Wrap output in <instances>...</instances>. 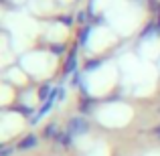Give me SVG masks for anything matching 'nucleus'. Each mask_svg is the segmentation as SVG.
<instances>
[{
  "mask_svg": "<svg viewBox=\"0 0 160 156\" xmlns=\"http://www.w3.org/2000/svg\"><path fill=\"white\" fill-rule=\"evenodd\" d=\"M53 89H55V87H53V83H51V79H49V81H45L43 83V85H41L39 87V99H41V102H47V99H49V95H51L53 93Z\"/></svg>",
  "mask_w": 160,
  "mask_h": 156,
  "instance_id": "nucleus-10",
  "label": "nucleus"
},
{
  "mask_svg": "<svg viewBox=\"0 0 160 156\" xmlns=\"http://www.w3.org/2000/svg\"><path fill=\"white\" fill-rule=\"evenodd\" d=\"M87 18H89V12H87V10H79L77 14H75V20H77L79 27H85V24H89V23H87Z\"/></svg>",
  "mask_w": 160,
  "mask_h": 156,
  "instance_id": "nucleus-13",
  "label": "nucleus"
},
{
  "mask_svg": "<svg viewBox=\"0 0 160 156\" xmlns=\"http://www.w3.org/2000/svg\"><path fill=\"white\" fill-rule=\"evenodd\" d=\"M65 130L71 132L73 136H83V134L89 132V120H87L85 116H81V113H77V116H73V118L67 120Z\"/></svg>",
  "mask_w": 160,
  "mask_h": 156,
  "instance_id": "nucleus-1",
  "label": "nucleus"
},
{
  "mask_svg": "<svg viewBox=\"0 0 160 156\" xmlns=\"http://www.w3.org/2000/svg\"><path fill=\"white\" fill-rule=\"evenodd\" d=\"M152 134H154V136H158V140H160V124L152 128Z\"/></svg>",
  "mask_w": 160,
  "mask_h": 156,
  "instance_id": "nucleus-17",
  "label": "nucleus"
},
{
  "mask_svg": "<svg viewBox=\"0 0 160 156\" xmlns=\"http://www.w3.org/2000/svg\"><path fill=\"white\" fill-rule=\"evenodd\" d=\"M12 109H14L16 113H20L22 118H31V113L35 112L31 105H24V103H14V105H12Z\"/></svg>",
  "mask_w": 160,
  "mask_h": 156,
  "instance_id": "nucleus-11",
  "label": "nucleus"
},
{
  "mask_svg": "<svg viewBox=\"0 0 160 156\" xmlns=\"http://www.w3.org/2000/svg\"><path fill=\"white\" fill-rule=\"evenodd\" d=\"M91 33H93V24H85V27L79 28V33H77V45L79 47H87V43L91 39Z\"/></svg>",
  "mask_w": 160,
  "mask_h": 156,
  "instance_id": "nucleus-6",
  "label": "nucleus"
},
{
  "mask_svg": "<svg viewBox=\"0 0 160 156\" xmlns=\"http://www.w3.org/2000/svg\"><path fill=\"white\" fill-rule=\"evenodd\" d=\"M65 95H67L65 87H63V85H59V102H63V99H65Z\"/></svg>",
  "mask_w": 160,
  "mask_h": 156,
  "instance_id": "nucleus-16",
  "label": "nucleus"
},
{
  "mask_svg": "<svg viewBox=\"0 0 160 156\" xmlns=\"http://www.w3.org/2000/svg\"><path fill=\"white\" fill-rule=\"evenodd\" d=\"M73 134L71 132H67V130H61V134H59V138L55 140V144H59L61 148H65V150H69V148H73Z\"/></svg>",
  "mask_w": 160,
  "mask_h": 156,
  "instance_id": "nucleus-7",
  "label": "nucleus"
},
{
  "mask_svg": "<svg viewBox=\"0 0 160 156\" xmlns=\"http://www.w3.org/2000/svg\"><path fill=\"white\" fill-rule=\"evenodd\" d=\"M99 102H102V99L95 98V95H91V93H79V103H77L79 113H81V116H91V113L95 112V108H98Z\"/></svg>",
  "mask_w": 160,
  "mask_h": 156,
  "instance_id": "nucleus-2",
  "label": "nucleus"
},
{
  "mask_svg": "<svg viewBox=\"0 0 160 156\" xmlns=\"http://www.w3.org/2000/svg\"><path fill=\"white\" fill-rule=\"evenodd\" d=\"M37 146H39V136H37L35 132H31V134H27L22 140L16 142L14 148L18 150V152H27V150H32V148H37Z\"/></svg>",
  "mask_w": 160,
  "mask_h": 156,
  "instance_id": "nucleus-4",
  "label": "nucleus"
},
{
  "mask_svg": "<svg viewBox=\"0 0 160 156\" xmlns=\"http://www.w3.org/2000/svg\"><path fill=\"white\" fill-rule=\"evenodd\" d=\"M106 59H108V57H95V59H89V61L83 65V73H91V71H95V69H102L103 63H106Z\"/></svg>",
  "mask_w": 160,
  "mask_h": 156,
  "instance_id": "nucleus-9",
  "label": "nucleus"
},
{
  "mask_svg": "<svg viewBox=\"0 0 160 156\" xmlns=\"http://www.w3.org/2000/svg\"><path fill=\"white\" fill-rule=\"evenodd\" d=\"M53 105H55V102H53V99H47V102H45L43 105H41V109H39V112H37L35 116L31 118V126H37V124H39V122L43 120L45 116H47V113H51Z\"/></svg>",
  "mask_w": 160,
  "mask_h": 156,
  "instance_id": "nucleus-5",
  "label": "nucleus"
},
{
  "mask_svg": "<svg viewBox=\"0 0 160 156\" xmlns=\"http://www.w3.org/2000/svg\"><path fill=\"white\" fill-rule=\"evenodd\" d=\"M57 23L65 24V27H73V23H77V20H75V16H71V14H59Z\"/></svg>",
  "mask_w": 160,
  "mask_h": 156,
  "instance_id": "nucleus-14",
  "label": "nucleus"
},
{
  "mask_svg": "<svg viewBox=\"0 0 160 156\" xmlns=\"http://www.w3.org/2000/svg\"><path fill=\"white\" fill-rule=\"evenodd\" d=\"M49 51H51L53 55H57V57H61V55L67 51V45H65V43H55V45H49Z\"/></svg>",
  "mask_w": 160,
  "mask_h": 156,
  "instance_id": "nucleus-12",
  "label": "nucleus"
},
{
  "mask_svg": "<svg viewBox=\"0 0 160 156\" xmlns=\"http://www.w3.org/2000/svg\"><path fill=\"white\" fill-rule=\"evenodd\" d=\"M59 134H61V130H59V126L55 124V122H51V124H47L43 128V138L45 140H53L55 142L59 138Z\"/></svg>",
  "mask_w": 160,
  "mask_h": 156,
  "instance_id": "nucleus-8",
  "label": "nucleus"
},
{
  "mask_svg": "<svg viewBox=\"0 0 160 156\" xmlns=\"http://www.w3.org/2000/svg\"><path fill=\"white\" fill-rule=\"evenodd\" d=\"M77 53H79V45H73V47L69 49V53H67V57H65V63H63V79L73 75L75 71H77V63H79Z\"/></svg>",
  "mask_w": 160,
  "mask_h": 156,
  "instance_id": "nucleus-3",
  "label": "nucleus"
},
{
  "mask_svg": "<svg viewBox=\"0 0 160 156\" xmlns=\"http://www.w3.org/2000/svg\"><path fill=\"white\" fill-rule=\"evenodd\" d=\"M16 148H10L8 144H0V156H10Z\"/></svg>",
  "mask_w": 160,
  "mask_h": 156,
  "instance_id": "nucleus-15",
  "label": "nucleus"
}]
</instances>
